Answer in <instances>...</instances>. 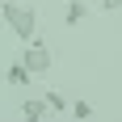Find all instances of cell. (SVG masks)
Instances as JSON below:
<instances>
[{"mask_svg":"<svg viewBox=\"0 0 122 122\" xmlns=\"http://www.w3.org/2000/svg\"><path fill=\"white\" fill-rule=\"evenodd\" d=\"M0 17H4V30H9L17 42H30L38 38V9L34 4H25V0H0Z\"/></svg>","mask_w":122,"mask_h":122,"instance_id":"6da1fadb","label":"cell"},{"mask_svg":"<svg viewBox=\"0 0 122 122\" xmlns=\"http://www.w3.org/2000/svg\"><path fill=\"white\" fill-rule=\"evenodd\" d=\"M17 59L25 63V72L34 76V80H46L51 67H55V55H51V46L42 42V34L30 38V42H21V55H17Z\"/></svg>","mask_w":122,"mask_h":122,"instance_id":"7a4b0ae2","label":"cell"},{"mask_svg":"<svg viewBox=\"0 0 122 122\" xmlns=\"http://www.w3.org/2000/svg\"><path fill=\"white\" fill-rule=\"evenodd\" d=\"M4 84H9V88H30V84H34V76L25 72L21 59H13L9 67H4Z\"/></svg>","mask_w":122,"mask_h":122,"instance_id":"3957f363","label":"cell"},{"mask_svg":"<svg viewBox=\"0 0 122 122\" xmlns=\"http://www.w3.org/2000/svg\"><path fill=\"white\" fill-rule=\"evenodd\" d=\"M46 101H42V97H25L21 101V118H30V122H42V118H46Z\"/></svg>","mask_w":122,"mask_h":122,"instance_id":"277c9868","label":"cell"},{"mask_svg":"<svg viewBox=\"0 0 122 122\" xmlns=\"http://www.w3.org/2000/svg\"><path fill=\"white\" fill-rule=\"evenodd\" d=\"M84 17H88V4H84V0H67V4H63V21H67V25H80Z\"/></svg>","mask_w":122,"mask_h":122,"instance_id":"5b68a950","label":"cell"},{"mask_svg":"<svg viewBox=\"0 0 122 122\" xmlns=\"http://www.w3.org/2000/svg\"><path fill=\"white\" fill-rule=\"evenodd\" d=\"M42 101H46L51 114H67V97H63L59 88H46V93H42Z\"/></svg>","mask_w":122,"mask_h":122,"instance_id":"8992f818","label":"cell"},{"mask_svg":"<svg viewBox=\"0 0 122 122\" xmlns=\"http://www.w3.org/2000/svg\"><path fill=\"white\" fill-rule=\"evenodd\" d=\"M67 114H72V118H93V105H88L84 97H76V101H67Z\"/></svg>","mask_w":122,"mask_h":122,"instance_id":"52a82bcc","label":"cell"},{"mask_svg":"<svg viewBox=\"0 0 122 122\" xmlns=\"http://www.w3.org/2000/svg\"><path fill=\"white\" fill-rule=\"evenodd\" d=\"M97 4H101L105 13H122V0H97Z\"/></svg>","mask_w":122,"mask_h":122,"instance_id":"ba28073f","label":"cell"},{"mask_svg":"<svg viewBox=\"0 0 122 122\" xmlns=\"http://www.w3.org/2000/svg\"><path fill=\"white\" fill-rule=\"evenodd\" d=\"M0 30H4V17H0Z\"/></svg>","mask_w":122,"mask_h":122,"instance_id":"9c48e42d","label":"cell"}]
</instances>
